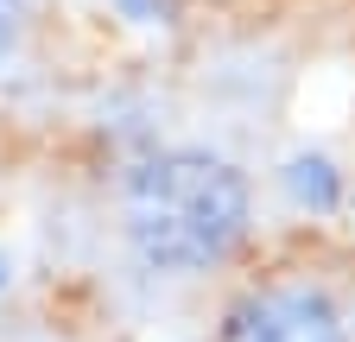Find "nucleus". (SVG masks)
<instances>
[{"mask_svg":"<svg viewBox=\"0 0 355 342\" xmlns=\"http://www.w3.org/2000/svg\"><path fill=\"white\" fill-rule=\"evenodd\" d=\"M0 285H7V267H0Z\"/></svg>","mask_w":355,"mask_h":342,"instance_id":"39448f33","label":"nucleus"},{"mask_svg":"<svg viewBox=\"0 0 355 342\" xmlns=\"http://www.w3.org/2000/svg\"><path fill=\"white\" fill-rule=\"evenodd\" d=\"M13 26H19V0H0V51L13 45Z\"/></svg>","mask_w":355,"mask_h":342,"instance_id":"20e7f679","label":"nucleus"},{"mask_svg":"<svg viewBox=\"0 0 355 342\" xmlns=\"http://www.w3.org/2000/svg\"><path fill=\"white\" fill-rule=\"evenodd\" d=\"M292 190H298L304 203H318V209L336 203V184H330V165H324V159H298V165H292Z\"/></svg>","mask_w":355,"mask_h":342,"instance_id":"7ed1b4c3","label":"nucleus"},{"mask_svg":"<svg viewBox=\"0 0 355 342\" xmlns=\"http://www.w3.org/2000/svg\"><path fill=\"white\" fill-rule=\"evenodd\" d=\"M222 342H343V323L318 291H266L229 317Z\"/></svg>","mask_w":355,"mask_h":342,"instance_id":"f03ea898","label":"nucleus"},{"mask_svg":"<svg viewBox=\"0 0 355 342\" xmlns=\"http://www.w3.org/2000/svg\"><path fill=\"white\" fill-rule=\"evenodd\" d=\"M241 222H248V184L229 159L165 152L140 165L127 184V235L146 267L165 273L209 267L235 247Z\"/></svg>","mask_w":355,"mask_h":342,"instance_id":"f257e3e1","label":"nucleus"}]
</instances>
